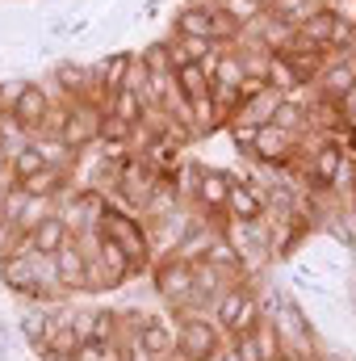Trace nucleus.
Wrapping results in <instances>:
<instances>
[{
    "mask_svg": "<svg viewBox=\"0 0 356 361\" xmlns=\"http://www.w3.org/2000/svg\"><path fill=\"white\" fill-rule=\"evenodd\" d=\"M96 240L117 244V248L130 257L134 273L151 265V240H147V231L139 227V219H134V214H122V210H109V206H105V210H101V219H96Z\"/></svg>",
    "mask_w": 356,
    "mask_h": 361,
    "instance_id": "f257e3e1",
    "label": "nucleus"
},
{
    "mask_svg": "<svg viewBox=\"0 0 356 361\" xmlns=\"http://www.w3.org/2000/svg\"><path fill=\"white\" fill-rule=\"evenodd\" d=\"M214 311H218V328L231 332V336H248L260 324V302H256V294L248 286L222 290V298L214 302Z\"/></svg>",
    "mask_w": 356,
    "mask_h": 361,
    "instance_id": "f03ea898",
    "label": "nucleus"
},
{
    "mask_svg": "<svg viewBox=\"0 0 356 361\" xmlns=\"http://www.w3.org/2000/svg\"><path fill=\"white\" fill-rule=\"evenodd\" d=\"M222 353V328L197 315H184L177 328V357L184 361H214Z\"/></svg>",
    "mask_w": 356,
    "mask_h": 361,
    "instance_id": "7ed1b4c3",
    "label": "nucleus"
},
{
    "mask_svg": "<svg viewBox=\"0 0 356 361\" xmlns=\"http://www.w3.org/2000/svg\"><path fill=\"white\" fill-rule=\"evenodd\" d=\"M177 30L180 38H201V42H218V38H227V34H239V25L222 13V8H210V4H189V8H180L177 17Z\"/></svg>",
    "mask_w": 356,
    "mask_h": 361,
    "instance_id": "20e7f679",
    "label": "nucleus"
},
{
    "mask_svg": "<svg viewBox=\"0 0 356 361\" xmlns=\"http://www.w3.org/2000/svg\"><path fill=\"white\" fill-rule=\"evenodd\" d=\"M72 240V227H68V219H59V214H42L30 231H21L17 235V244H13V252H30V257H55L63 244Z\"/></svg>",
    "mask_w": 356,
    "mask_h": 361,
    "instance_id": "39448f33",
    "label": "nucleus"
},
{
    "mask_svg": "<svg viewBox=\"0 0 356 361\" xmlns=\"http://www.w3.org/2000/svg\"><path fill=\"white\" fill-rule=\"evenodd\" d=\"M101 114H105V109H96L89 101H76V105L68 109V118H63V126H59V139H63L68 152H80V147L96 143V135H101Z\"/></svg>",
    "mask_w": 356,
    "mask_h": 361,
    "instance_id": "423d86ee",
    "label": "nucleus"
},
{
    "mask_svg": "<svg viewBox=\"0 0 356 361\" xmlns=\"http://www.w3.org/2000/svg\"><path fill=\"white\" fill-rule=\"evenodd\" d=\"M155 290L164 294V302H172V307H189L193 302V265L189 261H164L160 269H155Z\"/></svg>",
    "mask_w": 356,
    "mask_h": 361,
    "instance_id": "0eeeda50",
    "label": "nucleus"
},
{
    "mask_svg": "<svg viewBox=\"0 0 356 361\" xmlns=\"http://www.w3.org/2000/svg\"><path fill=\"white\" fill-rule=\"evenodd\" d=\"M0 281L8 290H17V294H34V298L46 294V286H42L38 269H34V257L30 252H4L0 257Z\"/></svg>",
    "mask_w": 356,
    "mask_h": 361,
    "instance_id": "6e6552de",
    "label": "nucleus"
},
{
    "mask_svg": "<svg viewBox=\"0 0 356 361\" xmlns=\"http://www.w3.org/2000/svg\"><path fill=\"white\" fill-rule=\"evenodd\" d=\"M8 114L17 118L21 130H42V122L51 114V97L38 89V85H21L17 97H13V105H8Z\"/></svg>",
    "mask_w": 356,
    "mask_h": 361,
    "instance_id": "1a4fd4ad",
    "label": "nucleus"
},
{
    "mask_svg": "<svg viewBox=\"0 0 356 361\" xmlns=\"http://www.w3.org/2000/svg\"><path fill=\"white\" fill-rule=\"evenodd\" d=\"M227 214H231L235 223H260V219H265V197H260V189L248 185V180H231V189H227Z\"/></svg>",
    "mask_w": 356,
    "mask_h": 361,
    "instance_id": "9d476101",
    "label": "nucleus"
},
{
    "mask_svg": "<svg viewBox=\"0 0 356 361\" xmlns=\"http://www.w3.org/2000/svg\"><path fill=\"white\" fill-rule=\"evenodd\" d=\"M139 349L151 361H172L177 357V332L164 319H143L139 324Z\"/></svg>",
    "mask_w": 356,
    "mask_h": 361,
    "instance_id": "9b49d317",
    "label": "nucleus"
},
{
    "mask_svg": "<svg viewBox=\"0 0 356 361\" xmlns=\"http://www.w3.org/2000/svg\"><path fill=\"white\" fill-rule=\"evenodd\" d=\"M293 147H298V135H289V130H281V126L265 122V126H260V135H256L252 156H260L265 164H285V160L293 156Z\"/></svg>",
    "mask_w": 356,
    "mask_h": 361,
    "instance_id": "f8f14e48",
    "label": "nucleus"
},
{
    "mask_svg": "<svg viewBox=\"0 0 356 361\" xmlns=\"http://www.w3.org/2000/svg\"><path fill=\"white\" fill-rule=\"evenodd\" d=\"M172 80H177V92L184 105H201V101H210V92H214V80H210V72H205V63H184L172 72Z\"/></svg>",
    "mask_w": 356,
    "mask_h": 361,
    "instance_id": "ddd939ff",
    "label": "nucleus"
},
{
    "mask_svg": "<svg viewBox=\"0 0 356 361\" xmlns=\"http://www.w3.org/2000/svg\"><path fill=\"white\" fill-rule=\"evenodd\" d=\"M319 80H323V97L344 101V97L356 89V55H340L336 63H327Z\"/></svg>",
    "mask_w": 356,
    "mask_h": 361,
    "instance_id": "4468645a",
    "label": "nucleus"
},
{
    "mask_svg": "<svg viewBox=\"0 0 356 361\" xmlns=\"http://www.w3.org/2000/svg\"><path fill=\"white\" fill-rule=\"evenodd\" d=\"M96 261H101V286H122L134 273L130 257L117 244H109V240H96Z\"/></svg>",
    "mask_w": 356,
    "mask_h": 361,
    "instance_id": "2eb2a0df",
    "label": "nucleus"
},
{
    "mask_svg": "<svg viewBox=\"0 0 356 361\" xmlns=\"http://www.w3.org/2000/svg\"><path fill=\"white\" fill-rule=\"evenodd\" d=\"M55 265H59V277H63V286H92V281H89V277H92L89 257L76 248V240H68V244L55 252Z\"/></svg>",
    "mask_w": 356,
    "mask_h": 361,
    "instance_id": "dca6fc26",
    "label": "nucleus"
},
{
    "mask_svg": "<svg viewBox=\"0 0 356 361\" xmlns=\"http://www.w3.org/2000/svg\"><path fill=\"white\" fill-rule=\"evenodd\" d=\"M193 177H197V185H193V189H197V202H205L210 214H222L231 180L222 177V173H210V169H205V173H193Z\"/></svg>",
    "mask_w": 356,
    "mask_h": 361,
    "instance_id": "f3484780",
    "label": "nucleus"
},
{
    "mask_svg": "<svg viewBox=\"0 0 356 361\" xmlns=\"http://www.w3.org/2000/svg\"><path fill=\"white\" fill-rule=\"evenodd\" d=\"M42 169H51V160H46V152L42 147H34V143H21V147H13V177L17 185L30 177H38Z\"/></svg>",
    "mask_w": 356,
    "mask_h": 361,
    "instance_id": "a211bd4d",
    "label": "nucleus"
},
{
    "mask_svg": "<svg viewBox=\"0 0 356 361\" xmlns=\"http://www.w3.org/2000/svg\"><path fill=\"white\" fill-rule=\"evenodd\" d=\"M143 109L147 105H143V97L134 89H117V92H109V109L105 114H113V118H122V122L134 126V122H143Z\"/></svg>",
    "mask_w": 356,
    "mask_h": 361,
    "instance_id": "6ab92c4d",
    "label": "nucleus"
},
{
    "mask_svg": "<svg viewBox=\"0 0 356 361\" xmlns=\"http://www.w3.org/2000/svg\"><path fill=\"white\" fill-rule=\"evenodd\" d=\"M17 189H21V193H25V197H55V193H59V189H63V173H59V169H42V173H38V177L21 180V185H17Z\"/></svg>",
    "mask_w": 356,
    "mask_h": 361,
    "instance_id": "aec40b11",
    "label": "nucleus"
},
{
    "mask_svg": "<svg viewBox=\"0 0 356 361\" xmlns=\"http://www.w3.org/2000/svg\"><path fill=\"white\" fill-rule=\"evenodd\" d=\"M84 336L101 341V345H113L117 341V311H92L89 324H84Z\"/></svg>",
    "mask_w": 356,
    "mask_h": 361,
    "instance_id": "412c9836",
    "label": "nucleus"
},
{
    "mask_svg": "<svg viewBox=\"0 0 356 361\" xmlns=\"http://www.w3.org/2000/svg\"><path fill=\"white\" fill-rule=\"evenodd\" d=\"M130 55H113V59H105L101 63V89L105 92H117V89H126V76H130Z\"/></svg>",
    "mask_w": 356,
    "mask_h": 361,
    "instance_id": "4be33fe9",
    "label": "nucleus"
},
{
    "mask_svg": "<svg viewBox=\"0 0 356 361\" xmlns=\"http://www.w3.org/2000/svg\"><path fill=\"white\" fill-rule=\"evenodd\" d=\"M101 143H126L130 139V122H122V118H113V114H101V135H96Z\"/></svg>",
    "mask_w": 356,
    "mask_h": 361,
    "instance_id": "5701e85b",
    "label": "nucleus"
},
{
    "mask_svg": "<svg viewBox=\"0 0 356 361\" xmlns=\"http://www.w3.org/2000/svg\"><path fill=\"white\" fill-rule=\"evenodd\" d=\"M256 135H260V126H256V122H231V139H235L243 152H252V147H256Z\"/></svg>",
    "mask_w": 356,
    "mask_h": 361,
    "instance_id": "b1692460",
    "label": "nucleus"
},
{
    "mask_svg": "<svg viewBox=\"0 0 356 361\" xmlns=\"http://www.w3.org/2000/svg\"><path fill=\"white\" fill-rule=\"evenodd\" d=\"M72 361H105V345H101V341H89V336H84V341L76 345Z\"/></svg>",
    "mask_w": 356,
    "mask_h": 361,
    "instance_id": "393cba45",
    "label": "nucleus"
},
{
    "mask_svg": "<svg viewBox=\"0 0 356 361\" xmlns=\"http://www.w3.org/2000/svg\"><path fill=\"white\" fill-rule=\"evenodd\" d=\"M214 361H243V357H239L235 349H222V353H218V357H214Z\"/></svg>",
    "mask_w": 356,
    "mask_h": 361,
    "instance_id": "a878e982",
    "label": "nucleus"
},
{
    "mask_svg": "<svg viewBox=\"0 0 356 361\" xmlns=\"http://www.w3.org/2000/svg\"><path fill=\"white\" fill-rule=\"evenodd\" d=\"M0 147H4V143H0ZM0 169H4V152H0Z\"/></svg>",
    "mask_w": 356,
    "mask_h": 361,
    "instance_id": "bb28decb",
    "label": "nucleus"
},
{
    "mask_svg": "<svg viewBox=\"0 0 356 361\" xmlns=\"http://www.w3.org/2000/svg\"><path fill=\"white\" fill-rule=\"evenodd\" d=\"M352 219H356V202H352Z\"/></svg>",
    "mask_w": 356,
    "mask_h": 361,
    "instance_id": "cd10ccee",
    "label": "nucleus"
}]
</instances>
